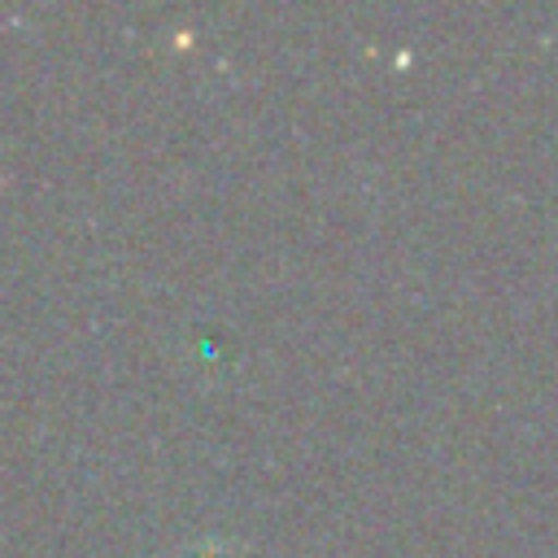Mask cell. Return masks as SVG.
Masks as SVG:
<instances>
[{
	"instance_id": "obj_1",
	"label": "cell",
	"mask_w": 558,
	"mask_h": 558,
	"mask_svg": "<svg viewBox=\"0 0 558 558\" xmlns=\"http://www.w3.org/2000/svg\"><path fill=\"white\" fill-rule=\"evenodd\" d=\"M179 558H240V545L235 541H222V536H205V541L187 545Z\"/></svg>"
}]
</instances>
